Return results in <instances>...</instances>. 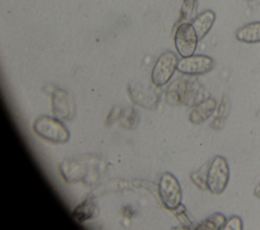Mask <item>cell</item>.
Instances as JSON below:
<instances>
[{
	"instance_id": "18",
	"label": "cell",
	"mask_w": 260,
	"mask_h": 230,
	"mask_svg": "<svg viewBox=\"0 0 260 230\" xmlns=\"http://www.w3.org/2000/svg\"><path fill=\"white\" fill-rule=\"evenodd\" d=\"M247 1H251V0H247Z\"/></svg>"
},
{
	"instance_id": "3",
	"label": "cell",
	"mask_w": 260,
	"mask_h": 230,
	"mask_svg": "<svg viewBox=\"0 0 260 230\" xmlns=\"http://www.w3.org/2000/svg\"><path fill=\"white\" fill-rule=\"evenodd\" d=\"M158 195L162 205L170 211H175L182 201V189L176 176L170 172L161 174L158 184Z\"/></svg>"
},
{
	"instance_id": "8",
	"label": "cell",
	"mask_w": 260,
	"mask_h": 230,
	"mask_svg": "<svg viewBox=\"0 0 260 230\" xmlns=\"http://www.w3.org/2000/svg\"><path fill=\"white\" fill-rule=\"evenodd\" d=\"M216 109V101L213 97H207L195 105L189 114V121L198 125L208 120Z\"/></svg>"
},
{
	"instance_id": "4",
	"label": "cell",
	"mask_w": 260,
	"mask_h": 230,
	"mask_svg": "<svg viewBox=\"0 0 260 230\" xmlns=\"http://www.w3.org/2000/svg\"><path fill=\"white\" fill-rule=\"evenodd\" d=\"M178 58L175 53L172 51L164 52L158 59L156 60L152 72H151V80L152 83L157 86L166 85L170 79L173 77L177 66H178Z\"/></svg>"
},
{
	"instance_id": "13",
	"label": "cell",
	"mask_w": 260,
	"mask_h": 230,
	"mask_svg": "<svg viewBox=\"0 0 260 230\" xmlns=\"http://www.w3.org/2000/svg\"><path fill=\"white\" fill-rule=\"evenodd\" d=\"M94 204L91 200H85L81 204H79L72 212V215L75 220L78 222H84L94 215Z\"/></svg>"
},
{
	"instance_id": "12",
	"label": "cell",
	"mask_w": 260,
	"mask_h": 230,
	"mask_svg": "<svg viewBox=\"0 0 260 230\" xmlns=\"http://www.w3.org/2000/svg\"><path fill=\"white\" fill-rule=\"evenodd\" d=\"M188 85V81L186 79H177L175 80L168 88L166 100L171 105H176L184 101L186 88Z\"/></svg>"
},
{
	"instance_id": "7",
	"label": "cell",
	"mask_w": 260,
	"mask_h": 230,
	"mask_svg": "<svg viewBox=\"0 0 260 230\" xmlns=\"http://www.w3.org/2000/svg\"><path fill=\"white\" fill-rule=\"evenodd\" d=\"M52 112L59 120L70 121L75 112L73 97L67 91L55 88L52 92Z\"/></svg>"
},
{
	"instance_id": "6",
	"label": "cell",
	"mask_w": 260,
	"mask_h": 230,
	"mask_svg": "<svg viewBox=\"0 0 260 230\" xmlns=\"http://www.w3.org/2000/svg\"><path fill=\"white\" fill-rule=\"evenodd\" d=\"M215 66L214 60L206 55H192L178 62L177 70L186 75H202L210 72Z\"/></svg>"
},
{
	"instance_id": "1",
	"label": "cell",
	"mask_w": 260,
	"mask_h": 230,
	"mask_svg": "<svg viewBox=\"0 0 260 230\" xmlns=\"http://www.w3.org/2000/svg\"><path fill=\"white\" fill-rule=\"evenodd\" d=\"M32 130L42 139L55 144L66 143L70 137L66 126L55 117L41 116L37 118L34 122Z\"/></svg>"
},
{
	"instance_id": "15",
	"label": "cell",
	"mask_w": 260,
	"mask_h": 230,
	"mask_svg": "<svg viewBox=\"0 0 260 230\" xmlns=\"http://www.w3.org/2000/svg\"><path fill=\"white\" fill-rule=\"evenodd\" d=\"M196 0H183L181 8V17L179 19L180 24L184 22H190L196 17Z\"/></svg>"
},
{
	"instance_id": "14",
	"label": "cell",
	"mask_w": 260,
	"mask_h": 230,
	"mask_svg": "<svg viewBox=\"0 0 260 230\" xmlns=\"http://www.w3.org/2000/svg\"><path fill=\"white\" fill-rule=\"evenodd\" d=\"M226 222V218L221 213H215L206 218L196 229H208V230H219L222 229Z\"/></svg>"
},
{
	"instance_id": "17",
	"label": "cell",
	"mask_w": 260,
	"mask_h": 230,
	"mask_svg": "<svg viewBox=\"0 0 260 230\" xmlns=\"http://www.w3.org/2000/svg\"><path fill=\"white\" fill-rule=\"evenodd\" d=\"M255 196L260 199V186H258V187L255 189Z\"/></svg>"
},
{
	"instance_id": "16",
	"label": "cell",
	"mask_w": 260,
	"mask_h": 230,
	"mask_svg": "<svg viewBox=\"0 0 260 230\" xmlns=\"http://www.w3.org/2000/svg\"><path fill=\"white\" fill-rule=\"evenodd\" d=\"M243 227V221L239 216H232L230 217L224 226H223V230H242Z\"/></svg>"
},
{
	"instance_id": "11",
	"label": "cell",
	"mask_w": 260,
	"mask_h": 230,
	"mask_svg": "<svg viewBox=\"0 0 260 230\" xmlns=\"http://www.w3.org/2000/svg\"><path fill=\"white\" fill-rule=\"evenodd\" d=\"M237 41L245 44H257L260 43V21L249 22L237 29Z\"/></svg>"
},
{
	"instance_id": "2",
	"label": "cell",
	"mask_w": 260,
	"mask_h": 230,
	"mask_svg": "<svg viewBox=\"0 0 260 230\" xmlns=\"http://www.w3.org/2000/svg\"><path fill=\"white\" fill-rule=\"evenodd\" d=\"M230 180V167L224 157L215 156L206 172V188L213 195H220L225 189Z\"/></svg>"
},
{
	"instance_id": "5",
	"label": "cell",
	"mask_w": 260,
	"mask_h": 230,
	"mask_svg": "<svg viewBox=\"0 0 260 230\" xmlns=\"http://www.w3.org/2000/svg\"><path fill=\"white\" fill-rule=\"evenodd\" d=\"M174 41L177 52L182 58H185L194 55L199 39L193 25L189 22H184L178 25Z\"/></svg>"
},
{
	"instance_id": "9",
	"label": "cell",
	"mask_w": 260,
	"mask_h": 230,
	"mask_svg": "<svg viewBox=\"0 0 260 230\" xmlns=\"http://www.w3.org/2000/svg\"><path fill=\"white\" fill-rule=\"evenodd\" d=\"M128 91H129V96L134 103L147 108H152L153 106L156 105L158 95L157 93H155L153 89H150V88L144 89L140 86L129 85Z\"/></svg>"
},
{
	"instance_id": "19",
	"label": "cell",
	"mask_w": 260,
	"mask_h": 230,
	"mask_svg": "<svg viewBox=\"0 0 260 230\" xmlns=\"http://www.w3.org/2000/svg\"><path fill=\"white\" fill-rule=\"evenodd\" d=\"M259 186H260V184H259Z\"/></svg>"
},
{
	"instance_id": "10",
	"label": "cell",
	"mask_w": 260,
	"mask_h": 230,
	"mask_svg": "<svg viewBox=\"0 0 260 230\" xmlns=\"http://www.w3.org/2000/svg\"><path fill=\"white\" fill-rule=\"evenodd\" d=\"M215 21V13L212 10H205L198 14L193 20L192 25L199 40H202L211 29Z\"/></svg>"
}]
</instances>
